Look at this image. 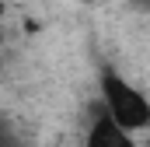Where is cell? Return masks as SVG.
<instances>
[{
    "label": "cell",
    "mask_w": 150,
    "mask_h": 147,
    "mask_svg": "<svg viewBox=\"0 0 150 147\" xmlns=\"http://www.w3.org/2000/svg\"><path fill=\"white\" fill-rule=\"evenodd\" d=\"M98 88H101V109L108 112L122 130L140 133V130L150 126V102L133 81H126L115 70H101Z\"/></svg>",
    "instance_id": "6da1fadb"
},
{
    "label": "cell",
    "mask_w": 150,
    "mask_h": 147,
    "mask_svg": "<svg viewBox=\"0 0 150 147\" xmlns=\"http://www.w3.org/2000/svg\"><path fill=\"white\" fill-rule=\"evenodd\" d=\"M0 42H4V0H0Z\"/></svg>",
    "instance_id": "3957f363"
},
{
    "label": "cell",
    "mask_w": 150,
    "mask_h": 147,
    "mask_svg": "<svg viewBox=\"0 0 150 147\" xmlns=\"http://www.w3.org/2000/svg\"><path fill=\"white\" fill-rule=\"evenodd\" d=\"M140 4H147V0H140Z\"/></svg>",
    "instance_id": "5b68a950"
},
{
    "label": "cell",
    "mask_w": 150,
    "mask_h": 147,
    "mask_svg": "<svg viewBox=\"0 0 150 147\" xmlns=\"http://www.w3.org/2000/svg\"><path fill=\"white\" fill-rule=\"evenodd\" d=\"M4 147H14V144H4Z\"/></svg>",
    "instance_id": "277c9868"
},
{
    "label": "cell",
    "mask_w": 150,
    "mask_h": 147,
    "mask_svg": "<svg viewBox=\"0 0 150 147\" xmlns=\"http://www.w3.org/2000/svg\"><path fill=\"white\" fill-rule=\"evenodd\" d=\"M84 147H136V140H133L129 130H122L112 116L101 109L94 119H91V126H87Z\"/></svg>",
    "instance_id": "7a4b0ae2"
}]
</instances>
